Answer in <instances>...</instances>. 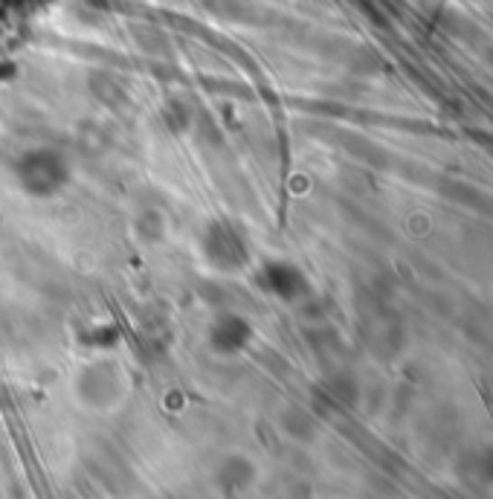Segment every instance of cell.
I'll list each match as a JSON object with an SVG mask.
<instances>
[{"label":"cell","instance_id":"obj_1","mask_svg":"<svg viewBox=\"0 0 493 499\" xmlns=\"http://www.w3.org/2000/svg\"><path fill=\"white\" fill-rule=\"evenodd\" d=\"M12 180L26 198L47 201L70 186L73 165L56 146H33L12 160Z\"/></svg>","mask_w":493,"mask_h":499},{"label":"cell","instance_id":"obj_2","mask_svg":"<svg viewBox=\"0 0 493 499\" xmlns=\"http://www.w3.org/2000/svg\"><path fill=\"white\" fill-rule=\"evenodd\" d=\"M200 259L207 261L209 270L232 276L250 265V244L236 224L218 218L209 221L200 232Z\"/></svg>","mask_w":493,"mask_h":499},{"label":"cell","instance_id":"obj_3","mask_svg":"<svg viewBox=\"0 0 493 499\" xmlns=\"http://www.w3.org/2000/svg\"><path fill=\"white\" fill-rule=\"evenodd\" d=\"M256 285L270 297H282V299H293L299 290L305 287L302 273H299L291 261L282 259H267L262 268L256 270Z\"/></svg>","mask_w":493,"mask_h":499}]
</instances>
